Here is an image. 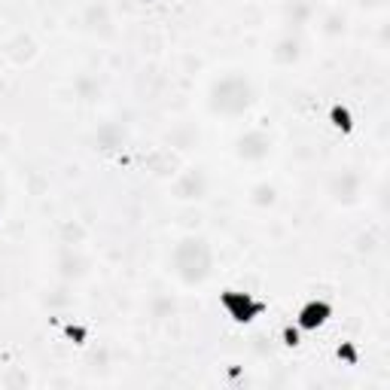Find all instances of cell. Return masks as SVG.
I'll return each instance as SVG.
<instances>
[{
    "instance_id": "cell-1",
    "label": "cell",
    "mask_w": 390,
    "mask_h": 390,
    "mask_svg": "<svg viewBox=\"0 0 390 390\" xmlns=\"http://www.w3.org/2000/svg\"><path fill=\"white\" fill-rule=\"evenodd\" d=\"M220 308L226 311V317L235 320V324H253V320L268 311V302L253 296V292H247V290H223L220 292Z\"/></svg>"
},
{
    "instance_id": "cell-6",
    "label": "cell",
    "mask_w": 390,
    "mask_h": 390,
    "mask_svg": "<svg viewBox=\"0 0 390 390\" xmlns=\"http://www.w3.org/2000/svg\"><path fill=\"white\" fill-rule=\"evenodd\" d=\"M338 354H341V357H348L350 363L357 360V354H354V348H350V345H341V348H338Z\"/></svg>"
},
{
    "instance_id": "cell-3",
    "label": "cell",
    "mask_w": 390,
    "mask_h": 390,
    "mask_svg": "<svg viewBox=\"0 0 390 390\" xmlns=\"http://www.w3.org/2000/svg\"><path fill=\"white\" fill-rule=\"evenodd\" d=\"M326 122L333 125L336 131H341V134H354V113H350V107L341 104V101H333V104H329Z\"/></svg>"
},
{
    "instance_id": "cell-5",
    "label": "cell",
    "mask_w": 390,
    "mask_h": 390,
    "mask_svg": "<svg viewBox=\"0 0 390 390\" xmlns=\"http://www.w3.org/2000/svg\"><path fill=\"white\" fill-rule=\"evenodd\" d=\"M67 336L76 338V341H83V338H85V329H83V326H67Z\"/></svg>"
},
{
    "instance_id": "cell-2",
    "label": "cell",
    "mask_w": 390,
    "mask_h": 390,
    "mask_svg": "<svg viewBox=\"0 0 390 390\" xmlns=\"http://www.w3.org/2000/svg\"><path fill=\"white\" fill-rule=\"evenodd\" d=\"M329 317H333V305L326 299H308L296 311V326L305 329V333H314V329L329 324Z\"/></svg>"
},
{
    "instance_id": "cell-4",
    "label": "cell",
    "mask_w": 390,
    "mask_h": 390,
    "mask_svg": "<svg viewBox=\"0 0 390 390\" xmlns=\"http://www.w3.org/2000/svg\"><path fill=\"white\" fill-rule=\"evenodd\" d=\"M280 336H284V345H290V348H296V345H299V326H290V324H287Z\"/></svg>"
}]
</instances>
